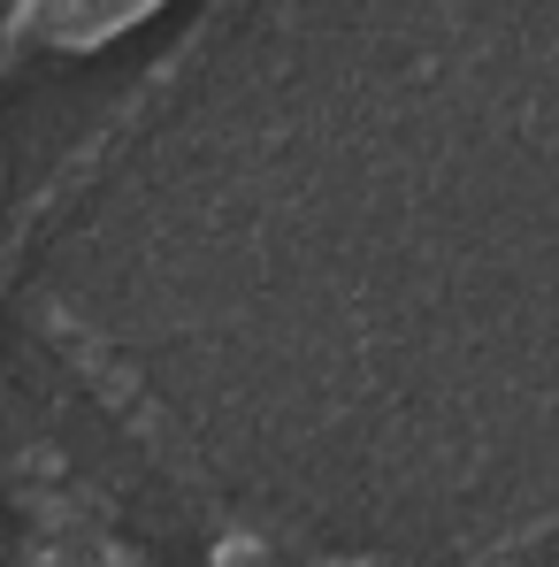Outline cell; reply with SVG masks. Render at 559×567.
Instances as JSON below:
<instances>
[{
  "label": "cell",
  "instance_id": "1",
  "mask_svg": "<svg viewBox=\"0 0 559 567\" xmlns=\"http://www.w3.org/2000/svg\"><path fill=\"white\" fill-rule=\"evenodd\" d=\"M162 0H8L15 31L39 39V47H62V54H85V47H107L123 31H138Z\"/></svg>",
  "mask_w": 559,
  "mask_h": 567
}]
</instances>
